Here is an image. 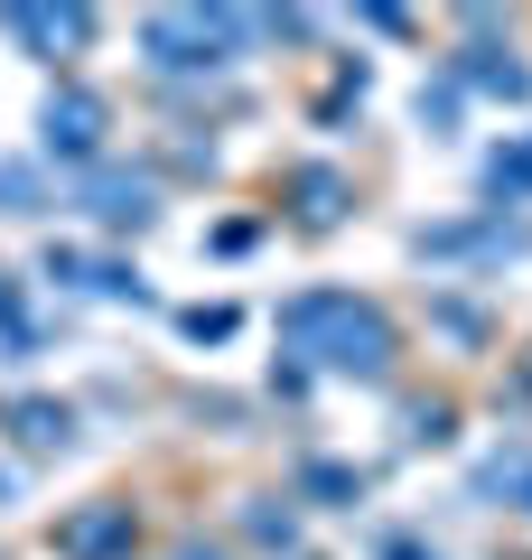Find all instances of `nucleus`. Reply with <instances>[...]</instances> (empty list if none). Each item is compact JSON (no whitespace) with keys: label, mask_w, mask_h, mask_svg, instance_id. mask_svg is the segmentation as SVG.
Instances as JSON below:
<instances>
[{"label":"nucleus","mask_w":532,"mask_h":560,"mask_svg":"<svg viewBox=\"0 0 532 560\" xmlns=\"http://www.w3.org/2000/svg\"><path fill=\"white\" fill-rule=\"evenodd\" d=\"M177 327H187L197 346H224L234 337V308H177Z\"/></svg>","instance_id":"obj_16"},{"label":"nucleus","mask_w":532,"mask_h":560,"mask_svg":"<svg viewBox=\"0 0 532 560\" xmlns=\"http://www.w3.org/2000/svg\"><path fill=\"white\" fill-rule=\"evenodd\" d=\"M280 346L317 374H355V383H383L393 374V318L355 290H299L280 308Z\"/></svg>","instance_id":"obj_1"},{"label":"nucleus","mask_w":532,"mask_h":560,"mask_svg":"<svg viewBox=\"0 0 532 560\" xmlns=\"http://www.w3.org/2000/svg\"><path fill=\"white\" fill-rule=\"evenodd\" d=\"M523 383H532V355H523Z\"/></svg>","instance_id":"obj_21"},{"label":"nucleus","mask_w":532,"mask_h":560,"mask_svg":"<svg viewBox=\"0 0 532 560\" xmlns=\"http://www.w3.org/2000/svg\"><path fill=\"white\" fill-rule=\"evenodd\" d=\"M299 495H317V504H355V495H365V467L309 458V467H299Z\"/></svg>","instance_id":"obj_14"},{"label":"nucleus","mask_w":532,"mask_h":560,"mask_svg":"<svg viewBox=\"0 0 532 560\" xmlns=\"http://www.w3.org/2000/svg\"><path fill=\"white\" fill-rule=\"evenodd\" d=\"M47 280H66V290H84V300H150V280L131 271V261L113 253H76V243H47Z\"/></svg>","instance_id":"obj_5"},{"label":"nucleus","mask_w":532,"mask_h":560,"mask_svg":"<svg viewBox=\"0 0 532 560\" xmlns=\"http://www.w3.org/2000/svg\"><path fill=\"white\" fill-rule=\"evenodd\" d=\"M38 131H47V160L94 168V160H103V131H113V113H103V94H84V84H57V94H47V113H38Z\"/></svg>","instance_id":"obj_3"},{"label":"nucleus","mask_w":532,"mask_h":560,"mask_svg":"<svg viewBox=\"0 0 532 560\" xmlns=\"http://www.w3.org/2000/svg\"><path fill=\"white\" fill-rule=\"evenodd\" d=\"M0 28H10L20 47H38V57H57V47L94 38V10H38V0H20V10H0Z\"/></svg>","instance_id":"obj_7"},{"label":"nucleus","mask_w":532,"mask_h":560,"mask_svg":"<svg viewBox=\"0 0 532 560\" xmlns=\"http://www.w3.org/2000/svg\"><path fill=\"white\" fill-rule=\"evenodd\" d=\"M420 253H430V261H449V253H523V234H513L505 215H486V224H430Z\"/></svg>","instance_id":"obj_11"},{"label":"nucleus","mask_w":532,"mask_h":560,"mask_svg":"<svg viewBox=\"0 0 532 560\" xmlns=\"http://www.w3.org/2000/svg\"><path fill=\"white\" fill-rule=\"evenodd\" d=\"M383 560H439L430 541H383Z\"/></svg>","instance_id":"obj_19"},{"label":"nucleus","mask_w":532,"mask_h":560,"mask_svg":"<svg viewBox=\"0 0 532 560\" xmlns=\"http://www.w3.org/2000/svg\"><path fill=\"white\" fill-rule=\"evenodd\" d=\"M346 103H365V66H336V84L317 94V121H336Z\"/></svg>","instance_id":"obj_17"},{"label":"nucleus","mask_w":532,"mask_h":560,"mask_svg":"<svg viewBox=\"0 0 532 560\" xmlns=\"http://www.w3.org/2000/svg\"><path fill=\"white\" fill-rule=\"evenodd\" d=\"M243 38H253V20H243V10H150V20H140V57L169 66V75L234 66Z\"/></svg>","instance_id":"obj_2"},{"label":"nucleus","mask_w":532,"mask_h":560,"mask_svg":"<svg viewBox=\"0 0 532 560\" xmlns=\"http://www.w3.org/2000/svg\"><path fill=\"white\" fill-rule=\"evenodd\" d=\"M38 346H47V327H38V308H28L20 271H0V364H28Z\"/></svg>","instance_id":"obj_10"},{"label":"nucleus","mask_w":532,"mask_h":560,"mask_svg":"<svg viewBox=\"0 0 532 560\" xmlns=\"http://www.w3.org/2000/svg\"><path fill=\"white\" fill-rule=\"evenodd\" d=\"M47 206V178L28 160H0V215H38Z\"/></svg>","instance_id":"obj_15"},{"label":"nucleus","mask_w":532,"mask_h":560,"mask_svg":"<svg viewBox=\"0 0 532 560\" xmlns=\"http://www.w3.org/2000/svg\"><path fill=\"white\" fill-rule=\"evenodd\" d=\"M0 430H10V440L28 448V458H57V448H76V411H66V401H0Z\"/></svg>","instance_id":"obj_6"},{"label":"nucleus","mask_w":532,"mask_h":560,"mask_svg":"<svg viewBox=\"0 0 532 560\" xmlns=\"http://www.w3.org/2000/svg\"><path fill=\"white\" fill-rule=\"evenodd\" d=\"M177 560H224V551H206V541H187V551H177Z\"/></svg>","instance_id":"obj_20"},{"label":"nucleus","mask_w":532,"mask_h":560,"mask_svg":"<svg viewBox=\"0 0 532 560\" xmlns=\"http://www.w3.org/2000/svg\"><path fill=\"white\" fill-rule=\"evenodd\" d=\"M458 75H467L476 94H505V103H523V94H532V75H523V66H505L495 47H476V57H458Z\"/></svg>","instance_id":"obj_13"},{"label":"nucleus","mask_w":532,"mask_h":560,"mask_svg":"<svg viewBox=\"0 0 532 560\" xmlns=\"http://www.w3.org/2000/svg\"><path fill=\"white\" fill-rule=\"evenodd\" d=\"M355 187L336 178V168H290V215L309 224V234H327V224H346Z\"/></svg>","instance_id":"obj_8"},{"label":"nucleus","mask_w":532,"mask_h":560,"mask_svg":"<svg viewBox=\"0 0 532 560\" xmlns=\"http://www.w3.org/2000/svg\"><path fill=\"white\" fill-rule=\"evenodd\" d=\"M84 197H94V215L113 224V234L159 215V206H150V178H122V168H94V178H84Z\"/></svg>","instance_id":"obj_9"},{"label":"nucleus","mask_w":532,"mask_h":560,"mask_svg":"<svg viewBox=\"0 0 532 560\" xmlns=\"http://www.w3.org/2000/svg\"><path fill=\"white\" fill-rule=\"evenodd\" d=\"M131 541H140V514L122 495H103V504L57 523V560H131Z\"/></svg>","instance_id":"obj_4"},{"label":"nucleus","mask_w":532,"mask_h":560,"mask_svg":"<svg viewBox=\"0 0 532 560\" xmlns=\"http://www.w3.org/2000/svg\"><path fill=\"white\" fill-rule=\"evenodd\" d=\"M486 197L495 206H532V131L505 140V150H486Z\"/></svg>","instance_id":"obj_12"},{"label":"nucleus","mask_w":532,"mask_h":560,"mask_svg":"<svg viewBox=\"0 0 532 560\" xmlns=\"http://www.w3.org/2000/svg\"><path fill=\"white\" fill-rule=\"evenodd\" d=\"M243 533H253L262 551H280V541H290V504H280V514H271V504H253V514H243Z\"/></svg>","instance_id":"obj_18"}]
</instances>
